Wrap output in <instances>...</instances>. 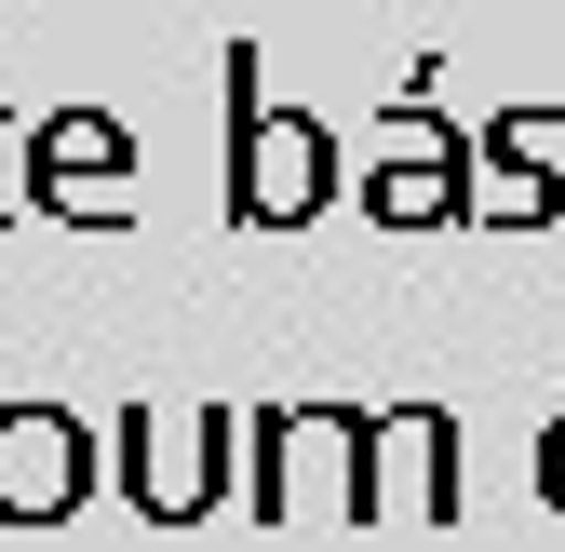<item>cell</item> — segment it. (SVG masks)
Returning a JSON list of instances; mask_svg holds the SVG:
<instances>
[{"instance_id":"6da1fadb","label":"cell","mask_w":565,"mask_h":552,"mask_svg":"<svg viewBox=\"0 0 565 552\" xmlns=\"http://www.w3.org/2000/svg\"><path fill=\"white\" fill-rule=\"evenodd\" d=\"M256 512H377V404H269L256 418Z\"/></svg>"},{"instance_id":"7a4b0ae2","label":"cell","mask_w":565,"mask_h":552,"mask_svg":"<svg viewBox=\"0 0 565 552\" xmlns=\"http://www.w3.org/2000/svg\"><path fill=\"white\" fill-rule=\"evenodd\" d=\"M243 418L230 404H121V499L149 526H202L230 512V471H243Z\"/></svg>"},{"instance_id":"3957f363","label":"cell","mask_w":565,"mask_h":552,"mask_svg":"<svg viewBox=\"0 0 565 552\" xmlns=\"http://www.w3.org/2000/svg\"><path fill=\"white\" fill-rule=\"evenodd\" d=\"M323 189H337L323 121L256 108V41H230V216L243 230H297V216H323Z\"/></svg>"},{"instance_id":"277c9868","label":"cell","mask_w":565,"mask_h":552,"mask_svg":"<svg viewBox=\"0 0 565 552\" xmlns=\"http://www.w3.org/2000/svg\"><path fill=\"white\" fill-rule=\"evenodd\" d=\"M135 135L108 121V108H54V121H28V189H41V216H82V230H121L135 216Z\"/></svg>"},{"instance_id":"5b68a950","label":"cell","mask_w":565,"mask_h":552,"mask_svg":"<svg viewBox=\"0 0 565 552\" xmlns=\"http://www.w3.org/2000/svg\"><path fill=\"white\" fill-rule=\"evenodd\" d=\"M95 499V432L67 404H0V526H67Z\"/></svg>"},{"instance_id":"8992f818","label":"cell","mask_w":565,"mask_h":552,"mask_svg":"<svg viewBox=\"0 0 565 552\" xmlns=\"http://www.w3.org/2000/svg\"><path fill=\"white\" fill-rule=\"evenodd\" d=\"M377 512H417V526H458L471 512V471H458V418H445V404H391V418H377Z\"/></svg>"},{"instance_id":"52a82bcc","label":"cell","mask_w":565,"mask_h":552,"mask_svg":"<svg viewBox=\"0 0 565 552\" xmlns=\"http://www.w3.org/2000/svg\"><path fill=\"white\" fill-rule=\"evenodd\" d=\"M364 216H391V230L471 216V135H445V149H417V162H377V176H364Z\"/></svg>"},{"instance_id":"ba28073f","label":"cell","mask_w":565,"mask_h":552,"mask_svg":"<svg viewBox=\"0 0 565 552\" xmlns=\"http://www.w3.org/2000/svg\"><path fill=\"white\" fill-rule=\"evenodd\" d=\"M471 216H499V230H552L565 216V189L539 176V121H484V189H471Z\"/></svg>"},{"instance_id":"9c48e42d","label":"cell","mask_w":565,"mask_h":552,"mask_svg":"<svg viewBox=\"0 0 565 552\" xmlns=\"http://www.w3.org/2000/svg\"><path fill=\"white\" fill-rule=\"evenodd\" d=\"M28 202L41 189H28V135H14V149H0V216H28Z\"/></svg>"},{"instance_id":"30bf717a","label":"cell","mask_w":565,"mask_h":552,"mask_svg":"<svg viewBox=\"0 0 565 552\" xmlns=\"http://www.w3.org/2000/svg\"><path fill=\"white\" fill-rule=\"evenodd\" d=\"M539 499H552V512H565V418H552V432H539Z\"/></svg>"}]
</instances>
